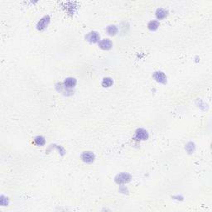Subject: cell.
Instances as JSON below:
<instances>
[{
  "instance_id": "cell-1",
  "label": "cell",
  "mask_w": 212,
  "mask_h": 212,
  "mask_svg": "<svg viewBox=\"0 0 212 212\" xmlns=\"http://www.w3.org/2000/svg\"><path fill=\"white\" fill-rule=\"evenodd\" d=\"M130 180H131V175L126 172L118 174L115 177V179H114L116 183L119 185L126 184V183L130 182Z\"/></svg>"
},
{
  "instance_id": "cell-2",
  "label": "cell",
  "mask_w": 212,
  "mask_h": 212,
  "mask_svg": "<svg viewBox=\"0 0 212 212\" xmlns=\"http://www.w3.org/2000/svg\"><path fill=\"white\" fill-rule=\"evenodd\" d=\"M50 17L48 15H46V16H44L42 19H40V21L37 23V30L39 31H43L44 29H46L47 28V26H48L49 23H50Z\"/></svg>"
},
{
  "instance_id": "cell-3",
  "label": "cell",
  "mask_w": 212,
  "mask_h": 212,
  "mask_svg": "<svg viewBox=\"0 0 212 212\" xmlns=\"http://www.w3.org/2000/svg\"><path fill=\"white\" fill-rule=\"evenodd\" d=\"M81 157L85 163H92L95 161V154L92 152H84Z\"/></svg>"
},
{
  "instance_id": "cell-4",
  "label": "cell",
  "mask_w": 212,
  "mask_h": 212,
  "mask_svg": "<svg viewBox=\"0 0 212 212\" xmlns=\"http://www.w3.org/2000/svg\"><path fill=\"white\" fill-rule=\"evenodd\" d=\"M86 40H87L88 42H91V43H96L99 41V33L97 32H90V33H88L86 35V37H85Z\"/></svg>"
},
{
  "instance_id": "cell-5",
  "label": "cell",
  "mask_w": 212,
  "mask_h": 212,
  "mask_svg": "<svg viewBox=\"0 0 212 212\" xmlns=\"http://www.w3.org/2000/svg\"><path fill=\"white\" fill-rule=\"evenodd\" d=\"M153 78L156 80V81L159 82L161 84H166L167 83V76L164 74L163 72H156L153 74Z\"/></svg>"
},
{
  "instance_id": "cell-6",
  "label": "cell",
  "mask_w": 212,
  "mask_h": 212,
  "mask_svg": "<svg viewBox=\"0 0 212 212\" xmlns=\"http://www.w3.org/2000/svg\"><path fill=\"white\" fill-rule=\"evenodd\" d=\"M99 46L103 50L108 51L110 50L113 46V43L109 39H103L99 42Z\"/></svg>"
},
{
  "instance_id": "cell-7",
  "label": "cell",
  "mask_w": 212,
  "mask_h": 212,
  "mask_svg": "<svg viewBox=\"0 0 212 212\" xmlns=\"http://www.w3.org/2000/svg\"><path fill=\"white\" fill-rule=\"evenodd\" d=\"M135 135H136V138L139 139V140H147L148 138V132L143 129H137Z\"/></svg>"
},
{
  "instance_id": "cell-8",
  "label": "cell",
  "mask_w": 212,
  "mask_h": 212,
  "mask_svg": "<svg viewBox=\"0 0 212 212\" xmlns=\"http://www.w3.org/2000/svg\"><path fill=\"white\" fill-rule=\"evenodd\" d=\"M167 13H168V12L164 8H157L156 13H155V15L158 20H162V19H164L167 16Z\"/></svg>"
},
{
  "instance_id": "cell-9",
  "label": "cell",
  "mask_w": 212,
  "mask_h": 212,
  "mask_svg": "<svg viewBox=\"0 0 212 212\" xmlns=\"http://www.w3.org/2000/svg\"><path fill=\"white\" fill-rule=\"evenodd\" d=\"M76 85V80L75 78H72V77H69V78H66L64 81V85L67 89H72V88H74Z\"/></svg>"
},
{
  "instance_id": "cell-10",
  "label": "cell",
  "mask_w": 212,
  "mask_h": 212,
  "mask_svg": "<svg viewBox=\"0 0 212 212\" xmlns=\"http://www.w3.org/2000/svg\"><path fill=\"white\" fill-rule=\"evenodd\" d=\"M106 32L110 36H115L118 32V28L115 25H109L106 28Z\"/></svg>"
},
{
  "instance_id": "cell-11",
  "label": "cell",
  "mask_w": 212,
  "mask_h": 212,
  "mask_svg": "<svg viewBox=\"0 0 212 212\" xmlns=\"http://www.w3.org/2000/svg\"><path fill=\"white\" fill-rule=\"evenodd\" d=\"M113 83H114L113 80H112L110 77H105V78L103 79V81H102V86L105 88L110 87L111 85H113Z\"/></svg>"
},
{
  "instance_id": "cell-12",
  "label": "cell",
  "mask_w": 212,
  "mask_h": 212,
  "mask_svg": "<svg viewBox=\"0 0 212 212\" xmlns=\"http://www.w3.org/2000/svg\"><path fill=\"white\" fill-rule=\"evenodd\" d=\"M158 27L159 23L157 21H151L148 24V28L150 31H156Z\"/></svg>"
},
{
  "instance_id": "cell-13",
  "label": "cell",
  "mask_w": 212,
  "mask_h": 212,
  "mask_svg": "<svg viewBox=\"0 0 212 212\" xmlns=\"http://www.w3.org/2000/svg\"><path fill=\"white\" fill-rule=\"evenodd\" d=\"M34 143L37 146H43L46 143V140H45V138L43 137L37 136L34 138Z\"/></svg>"
}]
</instances>
